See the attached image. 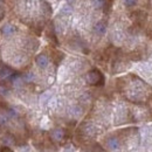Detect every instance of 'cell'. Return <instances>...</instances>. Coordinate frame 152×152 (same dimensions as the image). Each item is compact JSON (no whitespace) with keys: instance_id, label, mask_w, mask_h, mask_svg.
I'll return each mask as SVG.
<instances>
[{"instance_id":"obj_1","label":"cell","mask_w":152,"mask_h":152,"mask_svg":"<svg viewBox=\"0 0 152 152\" xmlns=\"http://www.w3.org/2000/svg\"><path fill=\"white\" fill-rule=\"evenodd\" d=\"M101 61L111 74L130 69L152 54V0H115Z\"/></svg>"},{"instance_id":"obj_2","label":"cell","mask_w":152,"mask_h":152,"mask_svg":"<svg viewBox=\"0 0 152 152\" xmlns=\"http://www.w3.org/2000/svg\"><path fill=\"white\" fill-rule=\"evenodd\" d=\"M115 0H61L47 26V37L56 46L89 54L107 35Z\"/></svg>"},{"instance_id":"obj_3","label":"cell","mask_w":152,"mask_h":152,"mask_svg":"<svg viewBox=\"0 0 152 152\" xmlns=\"http://www.w3.org/2000/svg\"><path fill=\"white\" fill-rule=\"evenodd\" d=\"M93 114L80 126V133L90 138L111 125L152 122V86L133 73L121 76L113 90L97 102Z\"/></svg>"},{"instance_id":"obj_4","label":"cell","mask_w":152,"mask_h":152,"mask_svg":"<svg viewBox=\"0 0 152 152\" xmlns=\"http://www.w3.org/2000/svg\"><path fill=\"white\" fill-rule=\"evenodd\" d=\"M11 19L29 28L38 37L47 28L55 13V5L49 0H5Z\"/></svg>"},{"instance_id":"obj_5","label":"cell","mask_w":152,"mask_h":152,"mask_svg":"<svg viewBox=\"0 0 152 152\" xmlns=\"http://www.w3.org/2000/svg\"><path fill=\"white\" fill-rule=\"evenodd\" d=\"M6 5H5V0H0V21L2 18H5V13H6Z\"/></svg>"},{"instance_id":"obj_6","label":"cell","mask_w":152,"mask_h":152,"mask_svg":"<svg viewBox=\"0 0 152 152\" xmlns=\"http://www.w3.org/2000/svg\"><path fill=\"white\" fill-rule=\"evenodd\" d=\"M49 1H50L52 4H54V5H55V7H57V6H58V4L61 2V0H49Z\"/></svg>"},{"instance_id":"obj_7","label":"cell","mask_w":152,"mask_h":152,"mask_svg":"<svg viewBox=\"0 0 152 152\" xmlns=\"http://www.w3.org/2000/svg\"><path fill=\"white\" fill-rule=\"evenodd\" d=\"M19 152H29V150L27 149V148H22V149H20Z\"/></svg>"}]
</instances>
